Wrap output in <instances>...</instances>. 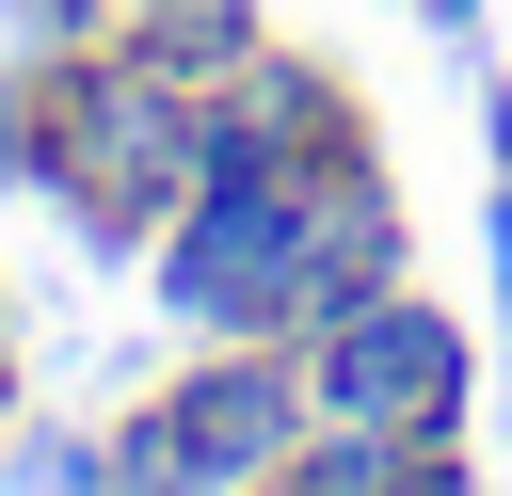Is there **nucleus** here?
I'll return each mask as SVG.
<instances>
[{"instance_id":"7","label":"nucleus","mask_w":512,"mask_h":496,"mask_svg":"<svg viewBox=\"0 0 512 496\" xmlns=\"http://www.w3.org/2000/svg\"><path fill=\"white\" fill-rule=\"evenodd\" d=\"M16 480H32V496H112V448H96V432H32Z\"/></svg>"},{"instance_id":"8","label":"nucleus","mask_w":512,"mask_h":496,"mask_svg":"<svg viewBox=\"0 0 512 496\" xmlns=\"http://www.w3.org/2000/svg\"><path fill=\"white\" fill-rule=\"evenodd\" d=\"M128 16H144V0H16V32H32V48H80V32H128Z\"/></svg>"},{"instance_id":"1","label":"nucleus","mask_w":512,"mask_h":496,"mask_svg":"<svg viewBox=\"0 0 512 496\" xmlns=\"http://www.w3.org/2000/svg\"><path fill=\"white\" fill-rule=\"evenodd\" d=\"M400 272H416V224L368 144L304 160V176H192V208L160 224L176 336H320V320L384 304Z\"/></svg>"},{"instance_id":"2","label":"nucleus","mask_w":512,"mask_h":496,"mask_svg":"<svg viewBox=\"0 0 512 496\" xmlns=\"http://www.w3.org/2000/svg\"><path fill=\"white\" fill-rule=\"evenodd\" d=\"M192 144H208V80L160 64L144 32H80L32 80V192H64L96 256H160V224L192 208Z\"/></svg>"},{"instance_id":"5","label":"nucleus","mask_w":512,"mask_h":496,"mask_svg":"<svg viewBox=\"0 0 512 496\" xmlns=\"http://www.w3.org/2000/svg\"><path fill=\"white\" fill-rule=\"evenodd\" d=\"M352 144H368L352 80H336V64H304V48L272 32L256 64H224V80H208V144H192V176H304V160H352Z\"/></svg>"},{"instance_id":"10","label":"nucleus","mask_w":512,"mask_h":496,"mask_svg":"<svg viewBox=\"0 0 512 496\" xmlns=\"http://www.w3.org/2000/svg\"><path fill=\"white\" fill-rule=\"evenodd\" d=\"M416 16H432V32H448V48H464V32H480V0H416Z\"/></svg>"},{"instance_id":"4","label":"nucleus","mask_w":512,"mask_h":496,"mask_svg":"<svg viewBox=\"0 0 512 496\" xmlns=\"http://www.w3.org/2000/svg\"><path fill=\"white\" fill-rule=\"evenodd\" d=\"M304 352V400H320V432H400V448H432V432H464V400H480V336L400 272L384 304H352V320H320V336H288Z\"/></svg>"},{"instance_id":"3","label":"nucleus","mask_w":512,"mask_h":496,"mask_svg":"<svg viewBox=\"0 0 512 496\" xmlns=\"http://www.w3.org/2000/svg\"><path fill=\"white\" fill-rule=\"evenodd\" d=\"M304 432H320V400H304L288 336H192V368L160 400H128L112 496H256V480L304 464Z\"/></svg>"},{"instance_id":"9","label":"nucleus","mask_w":512,"mask_h":496,"mask_svg":"<svg viewBox=\"0 0 512 496\" xmlns=\"http://www.w3.org/2000/svg\"><path fill=\"white\" fill-rule=\"evenodd\" d=\"M0 192H32V80H0Z\"/></svg>"},{"instance_id":"12","label":"nucleus","mask_w":512,"mask_h":496,"mask_svg":"<svg viewBox=\"0 0 512 496\" xmlns=\"http://www.w3.org/2000/svg\"><path fill=\"white\" fill-rule=\"evenodd\" d=\"M256 496H304V480H256Z\"/></svg>"},{"instance_id":"11","label":"nucleus","mask_w":512,"mask_h":496,"mask_svg":"<svg viewBox=\"0 0 512 496\" xmlns=\"http://www.w3.org/2000/svg\"><path fill=\"white\" fill-rule=\"evenodd\" d=\"M0 448H16V336H0Z\"/></svg>"},{"instance_id":"6","label":"nucleus","mask_w":512,"mask_h":496,"mask_svg":"<svg viewBox=\"0 0 512 496\" xmlns=\"http://www.w3.org/2000/svg\"><path fill=\"white\" fill-rule=\"evenodd\" d=\"M128 32H144L160 64H192V80H224V64H256V48H272V16H256V0H144Z\"/></svg>"}]
</instances>
